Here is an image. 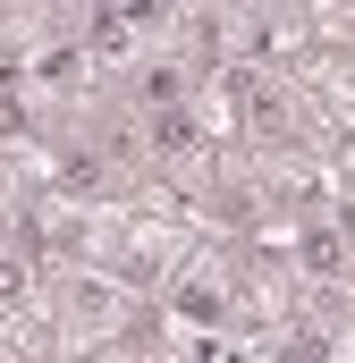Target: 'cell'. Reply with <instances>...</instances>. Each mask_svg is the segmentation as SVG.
<instances>
[{"label":"cell","mask_w":355,"mask_h":363,"mask_svg":"<svg viewBox=\"0 0 355 363\" xmlns=\"http://www.w3.org/2000/svg\"><path fill=\"white\" fill-rule=\"evenodd\" d=\"M110 321H119V296H110V287H102V279L85 271L77 287H68V330H93V338H102Z\"/></svg>","instance_id":"cell-1"},{"label":"cell","mask_w":355,"mask_h":363,"mask_svg":"<svg viewBox=\"0 0 355 363\" xmlns=\"http://www.w3.org/2000/svg\"><path fill=\"white\" fill-rule=\"evenodd\" d=\"M195 144H203V127H195L186 101H178V110H153V152H161V161H186Z\"/></svg>","instance_id":"cell-2"},{"label":"cell","mask_w":355,"mask_h":363,"mask_svg":"<svg viewBox=\"0 0 355 363\" xmlns=\"http://www.w3.org/2000/svg\"><path fill=\"white\" fill-rule=\"evenodd\" d=\"M296 262H305L313 279H339L347 271V245H339L330 228H296Z\"/></svg>","instance_id":"cell-3"},{"label":"cell","mask_w":355,"mask_h":363,"mask_svg":"<svg viewBox=\"0 0 355 363\" xmlns=\"http://www.w3.org/2000/svg\"><path fill=\"white\" fill-rule=\"evenodd\" d=\"M136 93H144V110H178V101H186V77L161 60V68H144V85H136Z\"/></svg>","instance_id":"cell-4"},{"label":"cell","mask_w":355,"mask_h":363,"mask_svg":"<svg viewBox=\"0 0 355 363\" xmlns=\"http://www.w3.org/2000/svg\"><path fill=\"white\" fill-rule=\"evenodd\" d=\"M34 296V254H0V313Z\"/></svg>","instance_id":"cell-5"},{"label":"cell","mask_w":355,"mask_h":363,"mask_svg":"<svg viewBox=\"0 0 355 363\" xmlns=\"http://www.w3.org/2000/svg\"><path fill=\"white\" fill-rule=\"evenodd\" d=\"M271 363H322V330H305V321L279 330V338H271Z\"/></svg>","instance_id":"cell-6"},{"label":"cell","mask_w":355,"mask_h":363,"mask_svg":"<svg viewBox=\"0 0 355 363\" xmlns=\"http://www.w3.org/2000/svg\"><path fill=\"white\" fill-rule=\"evenodd\" d=\"M9 194H17V178H9V161H0V211H9Z\"/></svg>","instance_id":"cell-7"},{"label":"cell","mask_w":355,"mask_h":363,"mask_svg":"<svg viewBox=\"0 0 355 363\" xmlns=\"http://www.w3.org/2000/svg\"><path fill=\"white\" fill-rule=\"evenodd\" d=\"M322 9H347V0H322Z\"/></svg>","instance_id":"cell-8"}]
</instances>
